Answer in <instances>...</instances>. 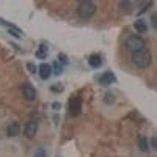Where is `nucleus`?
Masks as SVG:
<instances>
[{
    "mask_svg": "<svg viewBox=\"0 0 157 157\" xmlns=\"http://www.w3.org/2000/svg\"><path fill=\"white\" fill-rule=\"evenodd\" d=\"M8 32H9L10 34H11V36H14L15 38H17V39H19L20 38V33L19 32H16V31H13V30H8Z\"/></svg>",
    "mask_w": 157,
    "mask_h": 157,
    "instance_id": "5701e85b",
    "label": "nucleus"
},
{
    "mask_svg": "<svg viewBox=\"0 0 157 157\" xmlns=\"http://www.w3.org/2000/svg\"><path fill=\"white\" fill-rule=\"evenodd\" d=\"M51 72L52 68L50 64L48 63H43L39 65V76L43 80H46V79L49 78V77L51 75Z\"/></svg>",
    "mask_w": 157,
    "mask_h": 157,
    "instance_id": "6e6552de",
    "label": "nucleus"
},
{
    "mask_svg": "<svg viewBox=\"0 0 157 157\" xmlns=\"http://www.w3.org/2000/svg\"><path fill=\"white\" fill-rule=\"evenodd\" d=\"M37 130L38 125L36 122H29L26 123V125L25 126V128H24V135L29 139H32L36 136Z\"/></svg>",
    "mask_w": 157,
    "mask_h": 157,
    "instance_id": "0eeeda50",
    "label": "nucleus"
},
{
    "mask_svg": "<svg viewBox=\"0 0 157 157\" xmlns=\"http://www.w3.org/2000/svg\"><path fill=\"white\" fill-rule=\"evenodd\" d=\"M34 157H47V152L43 148H39L35 152Z\"/></svg>",
    "mask_w": 157,
    "mask_h": 157,
    "instance_id": "6ab92c4d",
    "label": "nucleus"
},
{
    "mask_svg": "<svg viewBox=\"0 0 157 157\" xmlns=\"http://www.w3.org/2000/svg\"><path fill=\"white\" fill-rule=\"evenodd\" d=\"M57 58H58V61L61 63L62 65H66L68 63V57L64 53H60V54L57 55Z\"/></svg>",
    "mask_w": 157,
    "mask_h": 157,
    "instance_id": "a211bd4d",
    "label": "nucleus"
},
{
    "mask_svg": "<svg viewBox=\"0 0 157 157\" xmlns=\"http://www.w3.org/2000/svg\"><path fill=\"white\" fill-rule=\"evenodd\" d=\"M0 23L2 24V25H4V26H6V27H7L8 29H10V30H13L19 32V33H22V31L17 26H16V25H13V24L10 23V22L6 21H5V20L3 19H0Z\"/></svg>",
    "mask_w": 157,
    "mask_h": 157,
    "instance_id": "2eb2a0df",
    "label": "nucleus"
},
{
    "mask_svg": "<svg viewBox=\"0 0 157 157\" xmlns=\"http://www.w3.org/2000/svg\"><path fill=\"white\" fill-rule=\"evenodd\" d=\"M77 13L82 19H89L94 15L97 11V6L91 1H82L77 7Z\"/></svg>",
    "mask_w": 157,
    "mask_h": 157,
    "instance_id": "f03ea898",
    "label": "nucleus"
},
{
    "mask_svg": "<svg viewBox=\"0 0 157 157\" xmlns=\"http://www.w3.org/2000/svg\"><path fill=\"white\" fill-rule=\"evenodd\" d=\"M145 39L138 35L130 36L126 41V47L129 51L132 53H135L145 49Z\"/></svg>",
    "mask_w": 157,
    "mask_h": 157,
    "instance_id": "7ed1b4c3",
    "label": "nucleus"
},
{
    "mask_svg": "<svg viewBox=\"0 0 157 157\" xmlns=\"http://www.w3.org/2000/svg\"><path fill=\"white\" fill-rule=\"evenodd\" d=\"M53 68H54V74L57 75H61L63 71V65L59 61H54L53 64Z\"/></svg>",
    "mask_w": 157,
    "mask_h": 157,
    "instance_id": "dca6fc26",
    "label": "nucleus"
},
{
    "mask_svg": "<svg viewBox=\"0 0 157 157\" xmlns=\"http://www.w3.org/2000/svg\"><path fill=\"white\" fill-rule=\"evenodd\" d=\"M24 98L28 101H34L36 98V90L30 83H24L21 86Z\"/></svg>",
    "mask_w": 157,
    "mask_h": 157,
    "instance_id": "39448f33",
    "label": "nucleus"
},
{
    "mask_svg": "<svg viewBox=\"0 0 157 157\" xmlns=\"http://www.w3.org/2000/svg\"><path fill=\"white\" fill-rule=\"evenodd\" d=\"M119 6H120V10L123 13H129L131 10V5L128 1H121Z\"/></svg>",
    "mask_w": 157,
    "mask_h": 157,
    "instance_id": "4468645a",
    "label": "nucleus"
},
{
    "mask_svg": "<svg viewBox=\"0 0 157 157\" xmlns=\"http://www.w3.org/2000/svg\"><path fill=\"white\" fill-rule=\"evenodd\" d=\"M50 90H51L52 92L56 94L62 93L63 90H64V86L61 82H57V83L54 84L53 86H50Z\"/></svg>",
    "mask_w": 157,
    "mask_h": 157,
    "instance_id": "f3484780",
    "label": "nucleus"
},
{
    "mask_svg": "<svg viewBox=\"0 0 157 157\" xmlns=\"http://www.w3.org/2000/svg\"><path fill=\"white\" fill-rule=\"evenodd\" d=\"M137 145H138V148L141 150V152H146L148 151V145L147 138L145 137H141L138 138L137 141Z\"/></svg>",
    "mask_w": 157,
    "mask_h": 157,
    "instance_id": "ddd939ff",
    "label": "nucleus"
},
{
    "mask_svg": "<svg viewBox=\"0 0 157 157\" xmlns=\"http://www.w3.org/2000/svg\"><path fill=\"white\" fill-rule=\"evenodd\" d=\"M27 68L29 71H30L31 73L35 74L36 71V67L33 63H28L27 64Z\"/></svg>",
    "mask_w": 157,
    "mask_h": 157,
    "instance_id": "aec40b11",
    "label": "nucleus"
},
{
    "mask_svg": "<svg viewBox=\"0 0 157 157\" xmlns=\"http://www.w3.org/2000/svg\"><path fill=\"white\" fill-rule=\"evenodd\" d=\"M52 108L54 109V110H59V109L61 108V103H59V102H54V103L52 104Z\"/></svg>",
    "mask_w": 157,
    "mask_h": 157,
    "instance_id": "4be33fe9",
    "label": "nucleus"
},
{
    "mask_svg": "<svg viewBox=\"0 0 157 157\" xmlns=\"http://www.w3.org/2000/svg\"><path fill=\"white\" fill-rule=\"evenodd\" d=\"M151 145H152V148L157 151V137H153L152 139H151Z\"/></svg>",
    "mask_w": 157,
    "mask_h": 157,
    "instance_id": "412c9836",
    "label": "nucleus"
},
{
    "mask_svg": "<svg viewBox=\"0 0 157 157\" xmlns=\"http://www.w3.org/2000/svg\"><path fill=\"white\" fill-rule=\"evenodd\" d=\"M99 83L103 86H109L116 82V76L113 71H106L98 78Z\"/></svg>",
    "mask_w": 157,
    "mask_h": 157,
    "instance_id": "423d86ee",
    "label": "nucleus"
},
{
    "mask_svg": "<svg viewBox=\"0 0 157 157\" xmlns=\"http://www.w3.org/2000/svg\"><path fill=\"white\" fill-rule=\"evenodd\" d=\"M134 27L135 30L140 34H143L148 30V25L145 23V20L138 19L135 21L134 23Z\"/></svg>",
    "mask_w": 157,
    "mask_h": 157,
    "instance_id": "9d476101",
    "label": "nucleus"
},
{
    "mask_svg": "<svg viewBox=\"0 0 157 157\" xmlns=\"http://www.w3.org/2000/svg\"><path fill=\"white\" fill-rule=\"evenodd\" d=\"M152 54L147 49H143L140 51L133 53L132 54L133 63L140 68H148L152 63Z\"/></svg>",
    "mask_w": 157,
    "mask_h": 157,
    "instance_id": "f257e3e1",
    "label": "nucleus"
},
{
    "mask_svg": "<svg viewBox=\"0 0 157 157\" xmlns=\"http://www.w3.org/2000/svg\"><path fill=\"white\" fill-rule=\"evenodd\" d=\"M82 101L79 97H71L68 101V113L71 116H78L82 111Z\"/></svg>",
    "mask_w": 157,
    "mask_h": 157,
    "instance_id": "20e7f679",
    "label": "nucleus"
},
{
    "mask_svg": "<svg viewBox=\"0 0 157 157\" xmlns=\"http://www.w3.org/2000/svg\"><path fill=\"white\" fill-rule=\"evenodd\" d=\"M20 131H21V127L17 123H13L6 129V134L9 137H15L18 135L20 134Z\"/></svg>",
    "mask_w": 157,
    "mask_h": 157,
    "instance_id": "f8f14e48",
    "label": "nucleus"
},
{
    "mask_svg": "<svg viewBox=\"0 0 157 157\" xmlns=\"http://www.w3.org/2000/svg\"><path fill=\"white\" fill-rule=\"evenodd\" d=\"M48 54V47L45 44H40L39 46V48L36 51V57L39 59H46Z\"/></svg>",
    "mask_w": 157,
    "mask_h": 157,
    "instance_id": "9b49d317",
    "label": "nucleus"
},
{
    "mask_svg": "<svg viewBox=\"0 0 157 157\" xmlns=\"http://www.w3.org/2000/svg\"><path fill=\"white\" fill-rule=\"evenodd\" d=\"M88 64L93 68H98L101 66L102 59L101 56L98 54H93L90 56L88 59Z\"/></svg>",
    "mask_w": 157,
    "mask_h": 157,
    "instance_id": "1a4fd4ad",
    "label": "nucleus"
}]
</instances>
